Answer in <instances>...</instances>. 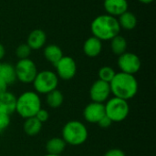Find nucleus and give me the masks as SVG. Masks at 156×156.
Wrapping results in <instances>:
<instances>
[{"label":"nucleus","mask_w":156,"mask_h":156,"mask_svg":"<svg viewBox=\"0 0 156 156\" xmlns=\"http://www.w3.org/2000/svg\"><path fill=\"white\" fill-rule=\"evenodd\" d=\"M5 55V47L0 43V61L4 58Z\"/></svg>","instance_id":"nucleus-30"},{"label":"nucleus","mask_w":156,"mask_h":156,"mask_svg":"<svg viewBox=\"0 0 156 156\" xmlns=\"http://www.w3.org/2000/svg\"><path fill=\"white\" fill-rule=\"evenodd\" d=\"M0 67H1V62H0Z\"/></svg>","instance_id":"nucleus-33"},{"label":"nucleus","mask_w":156,"mask_h":156,"mask_svg":"<svg viewBox=\"0 0 156 156\" xmlns=\"http://www.w3.org/2000/svg\"><path fill=\"white\" fill-rule=\"evenodd\" d=\"M111 88L110 83L105 82L101 80H95L90 89V97L92 101L103 103L106 102L111 96Z\"/></svg>","instance_id":"nucleus-10"},{"label":"nucleus","mask_w":156,"mask_h":156,"mask_svg":"<svg viewBox=\"0 0 156 156\" xmlns=\"http://www.w3.org/2000/svg\"><path fill=\"white\" fill-rule=\"evenodd\" d=\"M44 156H61V155H56V154H47L46 155Z\"/></svg>","instance_id":"nucleus-32"},{"label":"nucleus","mask_w":156,"mask_h":156,"mask_svg":"<svg viewBox=\"0 0 156 156\" xmlns=\"http://www.w3.org/2000/svg\"><path fill=\"white\" fill-rule=\"evenodd\" d=\"M42 125H43V123H41L34 116V117L25 119V122L23 123V130H24V132H25V133L27 135H28V136H36L41 132Z\"/></svg>","instance_id":"nucleus-18"},{"label":"nucleus","mask_w":156,"mask_h":156,"mask_svg":"<svg viewBox=\"0 0 156 156\" xmlns=\"http://www.w3.org/2000/svg\"><path fill=\"white\" fill-rule=\"evenodd\" d=\"M117 64L121 69V72L131 75L136 74L142 67V61L140 58L136 54L128 51L119 56Z\"/></svg>","instance_id":"nucleus-8"},{"label":"nucleus","mask_w":156,"mask_h":156,"mask_svg":"<svg viewBox=\"0 0 156 156\" xmlns=\"http://www.w3.org/2000/svg\"><path fill=\"white\" fill-rule=\"evenodd\" d=\"M113 122L111 121V119L109 118V117H107L106 115H104L99 122H98V125L101 127V128H102V129H108V128H110L111 126H112V124Z\"/></svg>","instance_id":"nucleus-27"},{"label":"nucleus","mask_w":156,"mask_h":156,"mask_svg":"<svg viewBox=\"0 0 156 156\" xmlns=\"http://www.w3.org/2000/svg\"><path fill=\"white\" fill-rule=\"evenodd\" d=\"M128 6L129 4L127 0H104L103 2V7L107 15L114 17L128 11Z\"/></svg>","instance_id":"nucleus-12"},{"label":"nucleus","mask_w":156,"mask_h":156,"mask_svg":"<svg viewBox=\"0 0 156 156\" xmlns=\"http://www.w3.org/2000/svg\"><path fill=\"white\" fill-rule=\"evenodd\" d=\"M105 115V109L103 103L91 101L83 111V117L86 122L90 123H98V122Z\"/></svg>","instance_id":"nucleus-11"},{"label":"nucleus","mask_w":156,"mask_h":156,"mask_svg":"<svg viewBox=\"0 0 156 156\" xmlns=\"http://www.w3.org/2000/svg\"><path fill=\"white\" fill-rule=\"evenodd\" d=\"M103 156H126L125 153L118 148H113V149H110L108 150Z\"/></svg>","instance_id":"nucleus-28"},{"label":"nucleus","mask_w":156,"mask_h":156,"mask_svg":"<svg viewBox=\"0 0 156 156\" xmlns=\"http://www.w3.org/2000/svg\"><path fill=\"white\" fill-rule=\"evenodd\" d=\"M41 108V100L36 91L27 90L16 98V112L23 119L34 117Z\"/></svg>","instance_id":"nucleus-3"},{"label":"nucleus","mask_w":156,"mask_h":156,"mask_svg":"<svg viewBox=\"0 0 156 156\" xmlns=\"http://www.w3.org/2000/svg\"><path fill=\"white\" fill-rule=\"evenodd\" d=\"M7 83L0 77V94H3L5 93V91H7Z\"/></svg>","instance_id":"nucleus-29"},{"label":"nucleus","mask_w":156,"mask_h":156,"mask_svg":"<svg viewBox=\"0 0 156 156\" xmlns=\"http://www.w3.org/2000/svg\"><path fill=\"white\" fill-rule=\"evenodd\" d=\"M140 3H142V4H145V5H148V4H151V3H153L154 0H138Z\"/></svg>","instance_id":"nucleus-31"},{"label":"nucleus","mask_w":156,"mask_h":156,"mask_svg":"<svg viewBox=\"0 0 156 156\" xmlns=\"http://www.w3.org/2000/svg\"><path fill=\"white\" fill-rule=\"evenodd\" d=\"M116 72L115 70L110 67V66H103L100 69L98 75H99V80H103L105 82L110 83L112 81V80L113 79V77L115 76Z\"/></svg>","instance_id":"nucleus-23"},{"label":"nucleus","mask_w":156,"mask_h":156,"mask_svg":"<svg viewBox=\"0 0 156 156\" xmlns=\"http://www.w3.org/2000/svg\"><path fill=\"white\" fill-rule=\"evenodd\" d=\"M118 22L121 28L125 30H133L137 26V17L133 12L126 11L118 16Z\"/></svg>","instance_id":"nucleus-19"},{"label":"nucleus","mask_w":156,"mask_h":156,"mask_svg":"<svg viewBox=\"0 0 156 156\" xmlns=\"http://www.w3.org/2000/svg\"><path fill=\"white\" fill-rule=\"evenodd\" d=\"M110 41H111V49L113 52V54L117 56H121L122 54L126 52L128 44L124 37L120 36L119 34L116 37H114L112 39H111Z\"/></svg>","instance_id":"nucleus-21"},{"label":"nucleus","mask_w":156,"mask_h":156,"mask_svg":"<svg viewBox=\"0 0 156 156\" xmlns=\"http://www.w3.org/2000/svg\"><path fill=\"white\" fill-rule=\"evenodd\" d=\"M46 95H47L46 102H47L48 106L52 109L59 108L64 101V96H63L62 92L60 90H58V89L48 92Z\"/></svg>","instance_id":"nucleus-22"},{"label":"nucleus","mask_w":156,"mask_h":156,"mask_svg":"<svg viewBox=\"0 0 156 156\" xmlns=\"http://www.w3.org/2000/svg\"><path fill=\"white\" fill-rule=\"evenodd\" d=\"M62 139L67 144L79 146L83 144L89 136V132L85 124L80 121H69L62 128Z\"/></svg>","instance_id":"nucleus-4"},{"label":"nucleus","mask_w":156,"mask_h":156,"mask_svg":"<svg viewBox=\"0 0 156 156\" xmlns=\"http://www.w3.org/2000/svg\"><path fill=\"white\" fill-rule=\"evenodd\" d=\"M47 42V35L44 30L37 28L32 30L27 40V44L31 48V50H38L42 48Z\"/></svg>","instance_id":"nucleus-13"},{"label":"nucleus","mask_w":156,"mask_h":156,"mask_svg":"<svg viewBox=\"0 0 156 156\" xmlns=\"http://www.w3.org/2000/svg\"><path fill=\"white\" fill-rule=\"evenodd\" d=\"M90 30L93 37L101 41H107L119 35L121 27L116 17L104 14L96 16L92 20L90 24Z\"/></svg>","instance_id":"nucleus-2"},{"label":"nucleus","mask_w":156,"mask_h":156,"mask_svg":"<svg viewBox=\"0 0 156 156\" xmlns=\"http://www.w3.org/2000/svg\"><path fill=\"white\" fill-rule=\"evenodd\" d=\"M0 77L7 83V85L13 84L16 80L15 66L9 63H1Z\"/></svg>","instance_id":"nucleus-20"},{"label":"nucleus","mask_w":156,"mask_h":156,"mask_svg":"<svg viewBox=\"0 0 156 156\" xmlns=\"http://www.w3.org/2000/svg\"><path fill=\"white\" fill-rule=\"evenodd\" d=\"M16 97L13 93L5 91L0 94V114L11 115L16 112Z\"/></svg>","instance_id":"nucleus-14"},{"label":"nucleus","mask_w":156,"mask_h":156,"mask_svg":"<svg viewBox=\"0 0 156 156\" xmlns=\"http://www.w3.org/2000/svg\"><path fill=\"white\" fill-rule=\"evenodd\" d=\"M56 68V74L58 79L63 80H69L73 79L77 73V64L73 58L63 56L58 62L54 66Z\"/></svg>","instance_id":"nucleus-9"},{"label":"nucleus","mask_w":156,"mask_h":156,"mask_svg":"<svg viewBox=\"0 0 156 156\" xmlns=\"http://www.w3.org/2000/svg\"><path fill=\"white\" fill-rule=\"evenodd\" d=\"M110 88L113 97L129 101L137 94L139 84L134 75L118 72L110 82Z\"/></svg>","instance_id":"nucleus-1"},{"label":"nucleus","mask_w":156,"mask_h":156,"mask_svg":"<svg viewBox=\"0 0 156 156\" xmlns=\"http://www.w3.org/2000/svg\"><path fill=\"white\" fill-rule=\"evenodd\" d=\"M102 50V43L99 38L91 36L83 44V52L89 58L98 57Z\"/></svg>","instance_id":"nucleus-15"},{"label":"nucleus","mask_w":156,"mask_h":156,"mask_svg":"<svg viewBox=\"0 0 156 156\" xmlns=\"http://www.w3.org/2000/svg\"><path fill=\"white\" fill-rule=\"evenodd\" d=\"M43 55L49 63L55 66L58 62V60L63 57V52L62 49L58 45L50 44L44 48Z\"/></svg>","instance_id":"nucleus-16"},{"label":"nucleus","mask_w":156,"mask_h":156,"mask_svg":"<svg viewBox=\"0 0 156 156\" xmlns=\"http://www.w3.org/2000/svg\"><path fill=\"white\" fill-rule=\"evenodd\" d=\"M105 115L111 119L112 122H121L126 120L130 112L128 101L112 97L104 104Z\"/></svg>","instance_id":"nucleus-5"},{"label":"nucleus","mask_w":156,"mask_h":156,"mask_svg":"<svg viewBox=\"0 0 156 156\" xmlns=\"http://www.w3.org/2000/svg\"><path fill=\"white\" fill-rule=\"evenodd\" d=\"M15 69L16 80L25 84L32 83L38 72L35 62L30 58L18 59L15 66Z\"/></svg>","instance_id":"nucleus-7"},{"label":"nucleus","mask_w":156,"mask_h":156,"mask_svg":"<svg viewBox=\"0 0 156 156\" xmlns=\"http://www.w3.org/2000/svg\"><path fill=\"white\" fill-rule=\"evenodd\" d=\"M10 124V115L0 114V133H3Z\"/></svg>","instance_id":"nucleus-26"},{"label":"nucleus","mask_w":156,"mask_h":156,"mask_svg":"<svg viewBox=\"0 0 156 156\" xmlns=\"http://www.w3.org/2000/svg\"><path fill=\"white\" fill-rule=\"evenodd\" d=\"M67 144L61 137H53L49 139L46 144V151L47 154L61 155V154L65 151Z\"/></svg>","instance_id":"nucleus-17"},{"label":"nucleus","mask_w":156,"mask_h":156,"mask_svg":"<svg viewBox=\"0 0 156 156\" xmlns=\"http://www.w3.org/2000/svg\"><path fill=\"white\" fill-rule=\"evenodd\" d=\"M58 78L54 71L42 70L37 72L32 84L37 94H48L56 90L58 85Z\"/></svg>","instance_id":"nucleus-6"},{"label":"nucleus","mask_w":156,"mask_h":156,"mask_svg":"<svg viewBox=\"0 0 156 156\" xmlns=\"http://www.w3.org/2000/svg\"><path fill=\"white\" fill-rule=\"evenodd\" d=\"M35 117H36L41 123H44V122H46L48 121V119H49V113H48V112L47 110L41 108V109L37 112V114L35 115Z\"/></svg>","instance_id":"nucleus-25"},{"label":"nucleus","mask_w":156,"mask_h":156,"mask_svg":"<svg viewBox=\"0 0 156 156\" xmlns=\"http://www.w3.org/2000/svg\"><path fill=\"white\" fill-rule=\"evenodd\" d=\"M31 48L28 47L27 44H20L16 48V56L18 58V59H25L29 58V56L31 54Z\"/></svg>","instance_id":"nucleus-24"}]
</instances>
